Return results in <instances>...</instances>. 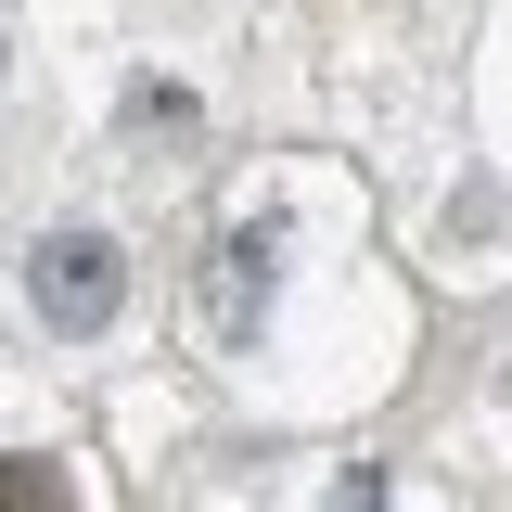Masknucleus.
I'll return each instance as SVG.
<instances>
[{"label":"nucleus","mask_w":512,"mask_h":512,"mask_svg":"<svg viewBox=\"0 0 512 512\" xmlns=\"http://www.w3.org/2000/svg\"><path fill=\"white\" fill-rule=\"evenodd\" d=\"M0 512H64V474H52V461H26V448H13V461H0Z\"/></svg>","instance_id":"obj_2"},{"label":"nucleus","mask_w":512,"mask_h":512,"mask_svg":"<svg viewBox=\"0 0 512 512\" xmlns=\"http://www.w3.org/2000/svg\"><path fill=\"white\" fill-rule=\"evenodd\" d=\"M26 295H39V320H52V333H103V320H116V295H128V256L103 244V231H52V244H39V269H26Z\"/></svg>","instance_id":"obj_1"},{"label":"nucleus","mask_w":512,"mask_h":512,"mask_svg":"<svg viewBox=\"0 0 512 512\" xmlns=\"http://www.w3.org/2000/svg\"><path fill=\"white\" fill-rule=\"evenodd\" d=\"M333 512H384V500H372V474H359V487H346V500H333Z\"/></svg>","instance_id":"obj_3"}]
</instances>
